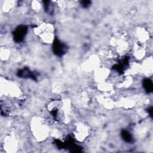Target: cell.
<instances>
[{"label":"cell","mask_w":153,"mask_h":153,"mask_svg":"<svg viewBox=\"0 0 153 153\" xmlns=\"http://www.w3.org/2000/svg\"><path fill=\"white\" fill-rule=\"evenodd\" d=\"M26 32H27V28L25 26H19L14 31V39L17 42H20L22 41L26 33Z\"/></svg>","instance_id":"obj_1"},{"label":"cell","mask_w":153,"mask_h":153,"mask_svg":"<svg viewBox=\"0 0 153 153\" xmlns=\"http://www.w3.org/2000/svg\"><path fill=\"white\" fill-rule=\"evenodd\" d=\"M65 46L59 41L56 40L53 44V50L56 54L60 55L62 54L65 52Z\"/></svg>","instance_id":"obj_2"},{"label":"cell","mask_w":153,"mask_h":153,"mask_svg":"<svg viewBox=\"0 0 153 153\" xmlns=\"http://www.w3.org/2000/svg\"><path fill=\"white\" fill-rule=\"evenodd\" d=\"M143 87L146 91L149 92L152 90V83L149 79H146L143 81Z\"/></svg>","instance_id":"obj_3"},{"label":"cell","mask_w":153,"mask_h":153,"mask_svg":"<svg viewBox=\"0 0 153 153\" xmlns=\"http://www.w3.org/2000/svg\"><path fill=\"white\" fill-rule=\"evenodd\" d=\"M121 134H122V136H123V139L126 141H127V142H130L131 141V136L130 134L128 132H127L126 131H123Z\"/></svg>","instance_id":"obj_4"}]
</instances>
